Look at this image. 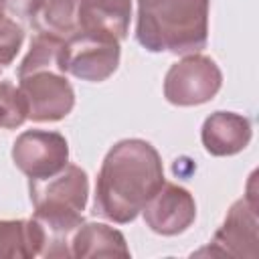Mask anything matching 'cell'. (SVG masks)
Returning <instances> with one entry per match:
<instances>
[{"label": "cell", "mask_w": 259, "mask_h": 259, "mask_svg": "<svg viewBox=\"0 0 259 259\" xmlns=\"http://www.w3.org/2000/svg\"><path fill=\"white\" fill-rule=\"evenodd\" d=\"M18 95L8 87V85H0V123L4 125H14L22 121V113L24 109L20 107Z\"/></svg>", "instance_id": "obj_5"}, {"label": "cell", "mask_w": 259, "mask_h": 259, "mask_svg": "<svg viewBox=\"0 0 259 259\" xmlns=\"http://www.w3.org/2000/svg\"><path fill=\"white\" fill-rule=\"evenodd\" d=\"M117 59V47L115 42L105 40H75L69 47V59L67 67L81 77L89 79H101L105 77L113 67Z\"/></svg>", "instance_id": "obj_4"}, {"label": "cell", "mask_w": 259, "mask_h": 259, "mask_svg": "<svg viewBox=\"0 0 259 259\" xmlns=\"http://www.w3.org/2000/svg\"><path fill=\"white\" fill-rule=\"evenodd\" d=\"M160 182L156 152L142 142L119 144L107 158L99 182V212L127 221Z\"/></svg>", "instance_id": "obj_1"}, {"label": "cell", "mask_w": 259, "mask_h": 259, "mask_svg": "<svg viewBox=\"0 0 259 259\" xmlns=\"http://www.w3.org/2000/svg\"><path fill=\"white\" fill-rule=\"evenodd\" d=\"M138 38L152 51L202 45L204 0H140Z\"/></svg>", "instance_id": "obj_2"}, {"label": "cell", "mask_w": 259, "mask_h": 259, "mask_svg": "<svg viewBox=\"0 0 259 259\" xmlns=\"http://www.w3.org/2000/svg\"><path fill=\"white\" fill-rule=\"evenodd\" d=\"M67 156L65 142L57 134H26L18 140L16 158L28 174L51 172Z\"/></svg>", "instance_id": "obj_3"}]
</instances>
